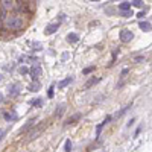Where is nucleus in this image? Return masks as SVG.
Returning <instances> with one entry per match:
<instances>
[{"label": "nucleus", "mask_w": 152, "mask_h": 152, "mask_svg": "<svg viewBox=\"0 0 152 152\" xmlns=\"http://www.w3.org/2000/svg\"><path fill=\"white\" fill-rule=\"evenodd\" d=\"M69 58H70V53H69V52L62 53V61H66V59H69Z\"/></svg>", "instance_id": "nucleus-29"}, {"label": "nucleus", "mask_w": 152, "mask_h": 152, "mask_svg": "<svg viewBox=\"0 0 152 152\" xmlns=\"http://www.w3.org/2000/svg\"><path fill=\"white\" fill-rule=\"evenodd\" d=\"M41 49H43L41 43H32V50H34V52H40Z\"/></svg>", "instance_id": "nucleus-20"}, {"label": "nucleus", "mask_w": 152, "mask_h": 152, "mask_svg": "<svg viewBox=\"0 0 152 152\" xmlns=\"http://www.w3.org/2000/svg\"><path fill=\"white\" fill-rule=\"evenodd\" d=\"M81 119V113H76V114H73L72 117H69L67 120H66V126H69V125H73V123H76Z\"/></svg>", "instance_id": "nucleus-10"}, {"label": "nucleus", "mask_w": 152, "mask_h": 152, "mask_svg": "<svg viewBox=\"0 0 152 152\" xmlns=\"http://www.w3.org/2000/svg\"><path fill=\"white\" fill-rule=\"evenodd\" d=\"M44 126H46V122L40 123V126H38V128H37L35 131H32V132H31V138H37V135H38V134H40V132L43 131V128H44Z\"/></svg>", "instance_id": "nucleus-15"}, {"label": "nucleus", "mask_w": 152, "mask_h": 152, "mask_svg": "<svg viewBox=\"0 0 152 152\" xmlns=\"http://www.w3.org/2000/svg\"><path fill=\"white\" fill-rule=\"evenodd\" d=\"M67 41L72 43V44L78 43V41H79V35H78V34H75V32H70V34L67 35Z\"/></svg>", "instance_id": "nucleus-12"}, {"label": "nucleus", "mask_w": 152, "mask_h": 152, "mask_svg": "<svg viewBox=\"0 0 152 152\" xmlns=\"http://www.w3.org/2000/svg\"><path fill=\"white\" fill-rule=\"evenodd\" d=\"M131 3H132V6H135V8H142V5H143L142 0H131Z\"/></svg>", "instance_id": "nucleus-23"}, {"label": "nucleus", "mask_w": 152, "mask_h": 152, "mask_svg": "<svg viewBox=\"0 0 152 152\" xmlns=\"http://www.w3.org/2000/svg\"><path fill=\"white\" fill-rule=\"evenodd\" d=\"M6 134V131L5 129H0V142H2V138H3V135Z\"/></svg>", "instance_id": "nucleus-30"}, {"label": "nucleus", "mask_w": 152, "mask_h": 152, "mask_svg": "<svg viewBox=\"0 0 152 152\" xmlns=\"http://www.w3.org/2000/svg\"><path fill=\"white\" fill-rule=\"evenodd\" d=\"M64 111H66V104H59L56 107V110H55V116L56 117H61L62 114H64Z\"/></svg>", "instance_id": "nucleus-14"}, {"label": "nucleus", "mask_w": 152, "mask_h": 152, "mask_svg": "<svg viewBox=\"0 0 152 152\" xmlns=\"http://www.w3.org/2000/svg\"><path fill=\"white\" fill-rule=\"evenodd\" d=\"M53 88H55L53 85L49 88V91H47V97H53Z\"/></svg>", "instance_id": "nucleus-27"}, {"label": "nucleus", "mask_w": 152, "mask_h": 152, "mask_svg": "<svg viewBox=\"0 0 152 152\" xmlns=\"http://www.w3.org/2000/svg\"><path fill=\"white\" fill-rule=\"evenodd\" d=\"M120 15H122V17H131V15H134V14H132L131 9H128V11H120Z\"/></svg>", "instance_id": "nucleus-22"}, {"label": "nucleus", "mask_w": 152, "mask_h": 152, "mask_svg": "<svg viewBox=\"0 0 152 152\" xmlns=\"http://www.w3.org/2000/svg\"><path fill=\"white\" fill-rule=\"evenodd\" d=\"M0 3H2V8L5 11H12V9H14V5H15L14 0H2Z\"/></svg>", "instance_id": "nucleus-8"}, {"label": "nucleus", "mask_w": 152, "mask_h": 152, "mask_svg": "<svg viewBox=\"0 0 152 152\" xmlns=\"http://www.w3.org/2000/svg\"><path fill=\"white\" fill-rule=\"evenodd\" d=\"M138 28H140L143 32H149V31L152 29L151 23H148V21H140V24H138Z\"/></svg>", "instance_id": "nucleus-16"}, {"label": "nucleus", "mask_w": 152, "mask_h": 152, "mask_svg": "<svg viewBox=\"0 0 152 152\" xmlns=\"http://www.w3.org/2000/svg\"><path fill=\"white\" fill-rule=\"evenodd\" d=\"M15 2H20V3H26V0H15Z\"/></svg>", "instance_id": "nucleus-34"}, {"label": "nucleus", "mask_w": 152, "mask_h": 152, "mask_svg": "<svg viewBox=\"0 0 152 152\" xmlns=\"http://www.w3.org/2000/svg\"><path fill=\"white\" fill-rule=\"evenodd\" d=\"M29 75H31L32 81H37V79H40V76L43 75V69L38 66V64H35V66H32L29 69Z\"/></svg>", "instance_id": "nucleus-2"}, {"label": "nucleus", "mask_w": 152, "mask_h": 152, "mask_svg": "<svg viewBox=\"0 0 152 152\" xmlns=\"http://www.w3.org/2000/svg\"><path fill=\"white\" fill-rule=\"evenodd\" d=\"M134 38V35H132V32L131 31H122L120 32V40H122V43H129L131 40Z\"/></svg>", "instance_id": "nucleus-5"}, {"label": "nucleus", "mask_w": 152, "mask_h": 152, "mask_svg": "<svg viewBox=\"0 0 152 152\" xmlns=\"http://www.w3.org/2000/svg\"><path fill=\"white\" fill-rule=\"evenodd\" d=\"M93 70H94V66H90V67L84 69V70H82V73H84V75H90V73H91Z\"/></svg>", "instance_id": "nucleus-24"}, {"label": "nucleus", "mask_w": 152, "mask_h": 152, "mask_svg": "<svg viewBox=\"0 0 152 152\" xmlns=\"http://www.w3.org/2000/svg\"><path fill=\"white\" fill-rule=\"evenodd\" d=\"M94 2H97V0H94Z\"/></svg>", "instance_id": "nucleus-36"}, {"label": "nucleus", "mask_w": 152, "mask_h": 152, "mask_svg": "<svg viewBox=\"0 0 152 152\" xmlns=\"http://www.w3.org/2000/svg\"><path fill=\"white\" fill-rule=\"evenodd\" d=\"M128 9H131V3L128 2H122L119 5V11H128Z\"/></svg>", "instance_id": "nucleus-19"}, {"label": "nucleus", "mask_w": 152, "mask_h": 152, "mask_svg": "<svg viewBox=\"0 0 152 152\" xmlns=\"http://www.w3.org/2000/svg\"><path fill=\"white\" fill-rule=\"evenodd\" d=\"M40 88H41V84L38 82V79H37V81H32V84H29L28 90L32 91V93H37V91H40Z\"/></svg>", "instance_id": "nucleus-9"}, {"label": "nucleus", "mask_w": 152, "mask_h": 152, "mask_svg": "<svg viewBox=\"0 0 152 152\" xmlns=\"http://www.w3.org/2000/svg\"><path fill=\"white\" fill-rule=\"evenodd\" d=\"M2 102H3V94L0 93V104H2Z\"/></svg>", "instance_id": "nucleus-33"}, {"label": "nucleus", "mask_w": 152, "mask_h": 152, "mask_svg": "<svg viewBox=\"0 0 152 152\" xmlns=\"http://www.w3.org/2000/svg\"><path fill=\"white\" fill-rule=\"evenodd\" d=\"M73 81V78H72V76H69V78H66V79H62L59 84H58V88H64V87H67L70 82Z\"/></svg>", "instance_id": "nucleus-17"}, {"label": "nucleus", "mask_w": 152, "mask_h": 152, "mask_svg": "<svg viewBox=\"0 0 152 152\" xmlns=\"http://www.w3.org/2000/svg\"><path fill=\"white\" fill-rule=\"evenodd\" d=\"M18 73L24 76V75H28V73H29V69H28L26 66H20V69H18Z\"/></svg>", "instance_id": "nucleus-21"}, {"label": "nucleus", "mask_w": 152, "mask_h": 152, "mask_svg": "<svg viewBox=\"0 0 152 152\" xmlns=\"http://www.w3.org/2000/svg\"><path fill=\"white\" fill-rule=\"evenodd\" d=\"M137 17H138V18H143V17H145V12H138Z\"/></svg>", "instance_id": "nucleus-31"}, {"label": "nucleus", "mask_w": 152, "mask_h": 152, "mask_svg": "<svg viewBox=\"0 0 152 152\" xmlns=\"http://www.w3.org/2000/svg\"><path fill=\"white\" fill-rule=\"evenodd\" d=\"M64 151H66V152H70V151H72V142H70V140L66 142V145H64Z\"/></svg>", "instance_id": "nucleus-25"}, {"label": "nucleus", "mask_w": 152, "mask_h": 152, "mask_svg": "<svg viewBox=\"0 0 152 152\" xmlns=\"http://www.w3.org/2000/svg\"><path fill=\"white\" fill-rule=\"evenodd\" d=\"M107 12H108V14H114V9H113V8H108Z\"/></svg>", "instance_id": "nucleus-32"}, {"label": "nucleus", "mask_w": 152, "mask_h": 152, "mask_svg": "<svg viewBox=\"0 0 152 152\" xmlns=\"http://www.w3.org/2000/svg\"><path fill=\"white\" fill-rule=\"evenodd\" d=\"M21 91V87L18 84H12V85H8V96L9 97H17Z\"/></svg>", "instance_id": "nucleus-3"}, {"label": "nucleus", "mask_w": 152, "mask_h": 152, "mask_svg": "<svg viewBox=\"0 0 152 152\" xmlns=\"http://www.w3.org/2000/svg\"><path fill=\"white\" fill-rule=\"evenodd\" d=\"M58 29H59V23H50L44 29V35H52V34L58 32Z\"/></svg>", "instance_id": "nucleus-4"}, {"label": "nucleus", "mask_w": 152, "mask_h": 152, "mask_svg": "<svg viewBox=\"0 0 152 152\" xmlns=\"http://www.w3.org/2000/svg\"><path fill=\"white\" fill-rule=\"evenodd\" d=\"M110 120H111V117L108 116V117H107V119H105L102 123H100V125H97V128H96V135H97V137L100 135V132H102V129H104V126H105V125H107Z\"/></svg>", "instance_id": "nucleus-13"}, {"label": "nucleus", "mask_w": 152, "mask_h": 152, "mask_svg": "<svg viewBox=\"0 0 152 152\" xmlns=\"http://www.w3.org/2000/svg\"><path fill=\"white\" fill-rule=\"evenodd\" d=\"M100 79L99 78H94V76H93V78H90V79H88L85 84H84V90H88V88H90V87H93V85H96L97 82H99Z\"/></svg>", "instance_id": "nucleus-11"}, {"label": "nucleus", "mask_w": 152, "mask_h": 152, "mask_svg": "<svg viewBox=\"0 0 152 152\" xmlns=\"http://www.w3.org/2000/svg\"><path fill=\"white\" fill-rule=\"evenodd\" d=\"M129 107H131V105H128V107H125V108H123V110H120V111H119V113H117V114H116V116H117V117H120V116H123V114H125V113H126V110H128V108H129Z\"/></svg>", "instance_id": "nucleus-26"}, {"label": "nucleus", "mask_w": 152, "mask_h": 152, "mask_svg": "<svg viewBox=\"0 0 152 152\" xmlns=\"http://www.w3.org/2000/svg\"><path fill=\"white\" fill-rule=\"evenodd\" d=\"M3 117H5L6 122H15L18 119V114L15 111H5L3 113Z\"/></svg>", "instance_id": "nucleus-7"}, {"label": "nucleus", "mask_w": 152, "mask_h": 152, "mask_svg": "<svg viewBox=\"0 0 152 152\" xmlns=\"http://www.w3.org/2000/svg\"><path fill=\"white\" fill-rule=\"evenodd\" d=\"M0 81H2V76H0Z\"/></svg>", "instance_id": "nucleus-35"}, {"label": "nucleus", "mask_w": 152, "mask_h": 152, "mask_svg": "<svg viewBox=\"0 0 152 152\" xmlns=\"http://www.w3.org/2000/svg\"><path fill=\"white\" fill-rule=\"evenodd\" d=\"M2 23H3V28L6 31H20L24 28V20H23V15L18 14V12H9L3 15L2 18Z\"/></svg>", "instance_id": "nucleus-1"}, {"label": "nucleus", "mask_w": 152, "mask_h": 152, "mask_svg": "<svg viewBox=\"0 0 152 152\" xmlns=\"http://www.w3.org/2000/svg\"><path fill=\"white\" fill-rule=\"evenodd\" d=\"M35 122H37L35 119H29V120H28L26 123H24V126H23V128H21V129L18 131V134H20V135H23V134H26V132H28V131H29V129L32 128V126L35 125Z\"/></svg>", "instance_id": "nucleus-6"}, {"label": "nucleus", "mask_w": 152, "mask_h": 152, "mask_svg": "<svg viewBox=\"0 0 152 152\" xmlns=\"http://www.w3.org/2000/svg\"><path fill=\"white\" fill-rule=\"evenodd\" d=\"M128 72H129L128 69H123V70H122V79H125V78H126V75H128Z\"/></svg>", "instance_id": "nucleus-28"}, {"label": "nucleus", "mask_w": 152, "mask_h": 152, "mask_svg": "<svg viewBox=\"0 0 152 152\" xmlns=\"http://www.w3.org/2000/svg\"><path fill=\"white\" fill-rule=\"evenodd\" d=\"M29 104H31V105H34V107H37V108H40V107H43L44 100H43L41 97H38V99H34V100H31Z\"/></svg>", "instance_id": "nucleus-18"}]
</instances>
